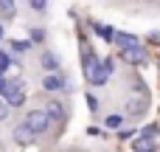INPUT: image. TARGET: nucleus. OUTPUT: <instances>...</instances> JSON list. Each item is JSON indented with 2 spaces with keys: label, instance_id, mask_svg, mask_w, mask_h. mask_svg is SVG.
I'll list each match as a JSON object with an SVG mask.
<instances>
[{
  "label": "nucleus",
  "instance_id": "9b49d317",
  "mask_svg": "<svg viewBox=\"0 0 160 152\" xmlns=\"http://www.w3.org/2000/svg\"><path fill=\"white\" fill-rule=\"evenodd\" d=\"M42 68H45V71H51V73H53V71H56V68H59V59H56V56H53V54H51V51H45V54H42Z\"/></svg>",
  "mask_w": 160,
  "mask_h": 152
},
{
  "label": "nucleus",
  "instance_id": "4be33fe9",
  "mask_svg": "<svg viewBox=\"0 0 160 152\" xmlns=\"http://www.w3.org/2000/svg\"><path fill=\"white\" fill-rule=\"evenodd\" d=\"M42 37H45V34H42L39 28H34V31H31V39H42Z\"/></svg>",
  "mask_w": 160,
  "mask_h": 152
},
{
  "label": "nucleus",
  "instance_id": "7ed1b4c3",
  "mask_svg": "<svg viewBox=\"0 0 160 152\" xmlns=\"http://www.w3.org/2000/svg\"><path fill=\"white\" fill-rule=\"evenodd\" d=\"M112 42H115L121 51H127V48H141V39H138L135 34H124V31H118V34L112 37Z\"/></svg>",
  "mask_w": 160,
  "mask_h": 152
},
{
  "label": "nucleus",
  "instance_id": "9d476101",
  "mask_svg": "<svg viewBox=\"0 0 160 152\" xmlns=\"http://www.w3.org/2000/svg\"><path fill=\"white\" fill-rule=\"evenodd\" d=\"M132 147H135V152H152L155 149V138H143V135H141V138H135Z\"/></svg>",
  "mask_w": 160,
  "mask_h": 152
},
{
  "label": "nucleus",
  "instance_id": "f03ea898",
  "mask_svg": "<svg viewBox=\"0 0 160 152\" xmlns=\"http://www.w3.org/2000/svg\"><path fill=\"white\" fill-rule=\"evenodd\" d=\"M3 96H6V104H8V107H20L22 99H25V93H22V82H6Z\"/></svg>",
  "mask_w": 160,
  "mask_h": 152
},
{
  "label": "nucleus",
  "instance_id": "f257e3e1",
  "mask_svg": "<svg viewBox=\"0 0 160 152\" xmlns=\"http://www.w3.org/2000/svg\"><path fill=\"white\" fill-rule=\"evenodd\" d=\"M48 116L42 113V110H31L28 116H25V127L31 130V135H39V133H45L48 130Z\"/></svg>",
  "mask_w": 160,
  "mask_h": 152
},
{
  "label": "nucleus",
  "instance_id": "423d86ee",
  "mask_svg": "<svg viewBox=\"0 0 160 152\" xmlns=\"http://www.w3.org/2000/svg\"><path fill=\"white\" fill-rule=\"evenodd\" d=\"M98 65H101V62L96 59V54L84 48V76H87V79H90V76L96 73V68H98Z\"/></svg>",
  "mask_w": 160,
  "mask_h": 152
},
{
  "label": "nucleus",
  "instance_id": "6e6552de",
  "mask_svg": "<svg viewBox=\"0 0 160 152\" xmlns=\"http://www.w3.org/2000/svg\"><path fill=\"white\" fill-rule=\"evenodd\" d=\"M42 113L48 116V121H51V118H53V121H62V118H65V107H62L59 102H51V104H48Z\"/></svg>",
  "mask_w": 160,
  "mask_h": 152
},
{
  "label": "nucleus",
  "instance_id": "2eb2a0df",
  "mask_svg": "<svg viewBox=\"0 0 160 152\" xmlns=\"http://www.w3.org/2000/svg\"><path fill=\"white\" fill-rule=\"evenodd\" d=\"M8 65H14V62L8 59V54H3V51H0V76L6 73V68H8Z\"/></svg>",
  "mask_w": 160,
  "mask_h": 152
},
{
  "label": "nucleus",
  "instance_id": "a211bd4d",
  "mask_svg": "<svg viewBox=\"0 0 160 152\" xmlns=\"http://www.w3.org/2000/svg\"><path fill=\"white\" fill-rule=\"evenodd\" d=\"M132 135H135V130H121V133H118V138H121V141H129Z\"/></svg>",
  "mask_w": 160,
  "mask_h": 152
},
{
  "label": "nucleus",
  "instance_id": "412c9836",
  "mask_svg": "<svg viewBox=\"0 0 160 152\" xmlns=\"http://www.w3.org/2000/svg\"><path fill=\"white\" fill-rule=\"evenodd\" d=\"M87 107H90V110H93V113H96V110H98V102H96V96H87Z\"/></svg>",
  "mask_w": 160,
  "mask_h": 152
},
{
  "label": "nucleus",
  "instance_id": "5701e85b",
  "mask_svg": "<svg viewBox=\"0 0 160 152\" xmlns=\"http://www.w3.org/2000/svg\"><path fill=\"white\" fill-rule=\"evenodd\" d=\"M3 87H6V79H3V76H0V93H3Z\"/></svg>",
  "mask_w": 160,
  "mask_h": 152
},
{
  "label": "nucleus",
  "instance_id": "ddd939ff",
  "mask_svg": "<svg viewBox=\"0 0 160 152\" xmlns=\"http://www.w3.org/2000/svg\"><path fill=\"white\" fill-rule=\"evenodd\" d=\"M96 31H98V37H104L107 42H112V37H115V31L107 28V25H96Z\"/></svg>",
  "mask_w": 160,
  "mask_h": 152
},
{
  "label": "nucleus",
  "instance_id": "f3484780",
  "mask_svg": "<svg viewBox=\"0 0 160 152\" xmlns=\"http://www.w3.org/2000/svg\"><path fill=\"white\" fill-rule=\"evenodd\" d=\"M107 127H121V116H110L107 118Z\"/></svg>",
  "mask_w": 160,
  "mask_h": 152
},
{
  "label": "nucleus",
  "instance_id": "b1692460",
  "mask_svg": "<svg viewBox=\"0 0 160 152\" xmlns=\"http://www.w3.org/2000/svg\"><path fill=\"white\" fill-rule=\"evenodd\" d=\"M0 39H3V25H0Z\"/></svg>",
  "mask_w": 160,
  "mask_h": 152
},
{
  "label": "nucleus",
  "instance_id": "6ab92c4d",
  "mask_svg": "<svg viewBox=\"0 0 160 152\" xmlns=\"http://www.w3.org/2000/svg\"><path fill=\"white\" fill-rule=\"evenodd\" d=\"M6 118H8V104L0 102V121H6Z\"/></svg>",
  "mask_w": 160,
  "mask_h": 152
},
{
  "label": "nucleus",
  "instance_id": "aec40b11",
  "mask_svg": "<svg viewBox=\"0 0 160 152\" xmlns=\"http://www.w3.org/2000/svg\"><path fill=\"white\" fill-rule=\"evenodd\" d=\"M31 8H34V11H45V8H48V6H45V3H42V0H34V3H31Z\"/></svg>",
  "mask_w": 160,
  "mask_h": 152
},
{
  "label": "nucleus",
  "instance_id": "f8f14e48",
  "mask_svg": "<svg viewBox=\"0 0 160 152\" xmlns=\"http://www.w3.org/2000/svg\"><path fill=\"white\" fill-rule=\"evenodd\" d=\"M14 11H17V6H14L11 0H0V17H3V20H11Z\"/></svg>",
  "mask_w": 160,
  "mask_h": 152
},
{
  "label": "nucleus",
  "instance_id": "1a4fd4ad",
  "mask_svg": "<svg viewBox=\"0 0 160 152\" xmlns=\"http://www.w3.org/2000/svg\"><path fill=\"white\" fill-rule=\"evenodd\" d=\"M42 87H45V90H65L68 85H65V79H62V76H53V73H51V76H45Z\"/></svg>",
  "mask_w": 160,
  "mask_h": 152
},
{
  "label": "nucleus",
  "instance_id": "0eeeda50",
  "mask_svg": "<svg viewBox=\"0 0 160 152\" xmlns=\"http://www.w3.org/2000/svg\"><path fill=\"white\" fill-rule=\"evenodd\" d=\"M143 110H146V99H143V96H135V99L127 102V113H129V116H141Z\"/></svg>",
  "mask_w": 160,
  "mask_h": 152
},
{
  "label": "nucleus",
  "instance_id": "39448f33",
  "mask_svg": "<svg viewBox=\"0 0 160 152\" xmlns=\"http://www.w3.org/2000/svg\"><path fill=\"white\" fill-rule=\"evenodd\" d=\"M14 141H17L20 147H28V144H34V135H31V130H28L25 124H20V127L14 130Z\"/></svg>",
  "mask_w": 160,
  "mask_h": 152
},
{
  "label": "nucleus",
  "instance_id": "4468645a",
  "mask_svg": "<svg viewBox=\"0 0 160 152\" xmlns=\"http://www.w3.org/2000/svg\"><path fill=\"white\" fill-rule=\"evenodd\" d=\"M11 48L22 54V51H28V48H31V42H25V39H11Z\"/></svg>",
  "mask_w": 160,
  "mask_h": 152
},
{
  "label": "nucleus",
  "instance_id": "dca6fc26",
  "mask_svg": "<svg viewBox=\"0 0 160 152\" xmlns=\"http://www.w3.org/2000/svg\"><path fill=\"white\" fill-rule=\"evenodd\" d=\"M141 135H143V138H155V135H158V127H155V124H149V127H146Z\"/></svg>",
  "mask_w": 160,
  "mask_h": 152
},
{
  "label": "nucleus",
  "instance_id": "20e7f679",
  "mask_svg": "<svg viewBox=\"0 0 160 152\" xmlns=\"http://www.w3.org/2000/svg\"><path fill=\"white\" fill-rule=\"evenodd\" d=\"M121 59L127 65H143L146 62V51L143 48H127V51H121Z\"/></svg>",
  "mask_w": 160,
  "mask_h": 152
}]
</instances>
